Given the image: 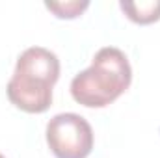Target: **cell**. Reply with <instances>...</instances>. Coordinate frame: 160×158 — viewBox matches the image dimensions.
Masks as SVG:
<instances>
[{"mask_svg":"<svg viewBox=\"0 0 160 158\" xmlns=\"http://www.w3.org/2000/svg\"><path fill=\"white\" fill-rule=\"evenodd\" d=\"M60 78V60L43 47H30L19 58L8 82V99L26 114H43L52 104V87Z\"/></svg>","mask_w":160,"mask_h":158,"instance_id":"obj_1","label":"cell"},{"mask_svg":"<svg viewBox=\"0 0 160 158\" xmlns=\"http://www.w3.org/2000/svg\"><path fill=\"white\" fill-rule=\"evenodd\" d=\"M132 69L125 52L116 47L101 48L91 65L71 82L73 99L86 108H104L128 89Z\"/></svg>","mask_w":160,"mask_h":158,"instance_id":"obj_2","label":"cell"},{"mask_svg":"<svg viewBox=\"0 0 160 158\" xmlns=\"http://www.w3.org/2000/svg\"><path fill=\"white\" fill-rule=\"evenodd\" d=\"M47 143L56 158H88L93 149V128L78 114H58L47 123Z\"/></svg>","mask_w":160,"mask_h":158,"instance_id":"obj_3","label":"cell"},{"mask_svg":"<svg viewBox=\"0 0 160 158\" xmlns=\"http://www.w3.org/2000/svg\"><path fill=\"white\" fill-rule=\"evenodd\" d=\"M123 13L138 24H151L160 19V0H140V2H119Z\"/></svg>","mask_w":160,"mask_h":158,"instance_id":"obj_4","label":"cell"},{"mask_svg":"<svg viewBox=\"0 0 160 158\" xmlns=\"http://www.w3.org/2000/svg\"><path fill=\"white\" fill-rule=\"evenodd\" d=\"M45 7L50 9L58 19H77L88 7V0H65V2H45Z\"/></svg>","mask_w":160,"mask_h":158,"instance_id":"obj_5","label":"cell"},{"mask_svg":"<svg viewBox=\"0 0 160 158\" xmlns=\"http://www.w3.org/2000/svg\"><path fill=\"white\" fill-rule=\"evenodd\" d=\"M0 158H6V156H4V155H0Z\"/></svg>","mask_w":160,"mask_h":158,"instance_id":"obj_6","label":"cell"}]
</instances>
